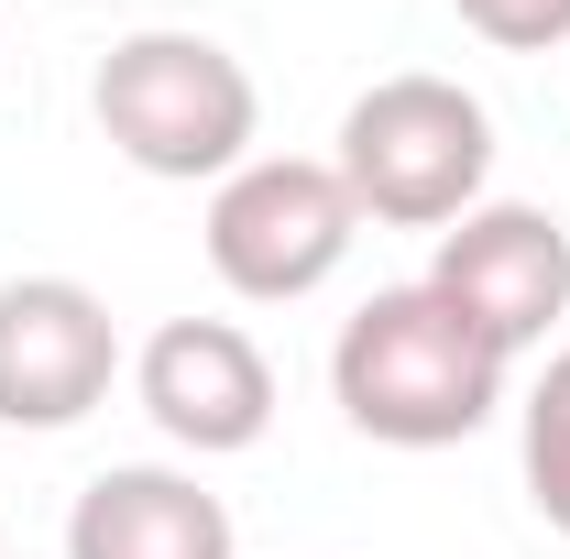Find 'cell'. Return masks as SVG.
<instances>
[{
	"label": "cell",
	"instance_id": "obj_9",
	"mask_svg": "<svg viewBox=\"0 0 570 559\" xmlns=\"http://www.w3.org/2000/svg\"><path fill=\"white\" fill-rule=\"evenodd\" d=\"M515 461H527V504L570 538V341L549 351V373L515 406Z\"/></svg>",
	"mask_w": 570,
	"mask_h": 559
},
{
	"label": "cell",
	"instance_id": "obj_8",
	"mask_svg": "<svg viewBox=\"0 0 570 559\" xmlns=\"http://www.w3.org/2000/svg\"><path fill=\"white\" fill-rule=\"evenodd\" d=\"M67 559H242L230 504L176 461H110L67 504Z\"/></svg>",
	"mask_w": 570,
	"mask_h": 559
},
{
	"label": "cell",
	"instance_id": "obj_5",
	"mask_svg": "<svg viewBox=\"0 0 570 559\" xmlns=\"http://www.w3.org/2000/svg\"><path fill=\"white\" fill-rule=\"evenodd\" d=\"M121 384V318L77 275H11L0 285V428L56 439L99 418Z\"/></svg>",
	"mask_w": 570,
	"mask_h": 559
},
{
	"label": "cell",
	"instance_id": "obj_1",
	"mask_svg": "<svg viewBox=\"0 0 570 559\" xmlns=\"http://www.w3.org/2000/svg\"><path fill=\"white\" fill-rule=\"evenodd\" d=\"M504 362L439 285H384L362 296L330 341V395L373 450H461L472 428L504 406Z\"/></svg>",
	"mask_w": 570,
	"mask_h": 559
},
{
	"label": "cell",
	"instance_id": "obj_2",
	"mask_svg": "<svg viewBox=\"0 0 570 559\" xmlns=\"http://www.w3.org/2000/svg\"><path fill=\"white\" fill-rule=\"evenodd\" d=\"M88 110H99V143L165 187H219L230 165H253V133H264L253 67L209 33H176V22L121 33L88 77Z\"/></svg>",
	"mask_w": 570,
	"mask_h": 559
},
{
	"label": "cell",
	"instance_id": "obj_6",
	"mask_svg": "<svg viewBox=\"0 0 570 559\" xmlns=\"http://www.w3.org/2000/svg\"><path fill=\"white\" fill-rule=\"evenodd\" d=\"M428 285H439L504 362H527V351L570 318V219L527 209V198H483V209H461L439 231Z\"/></svg>",
	"mask_w": 570,
	"mask_h": 559
},
{
	"label": "cell",
	"instance_id": "obj_7",
	"mask_svg": "<svg viewBox=\"0 0 570 559\" xmlns=\"http://www.w3.org/2000/svg\"><path fill=\"white\" fill-rule=\"evenodd\" d=\"M132 395L187 461H230V450H253L275 428V362L230 318H165L132 351Z\"/></svg>",
	"mask_w": 570,
	"mask_h": 559
},
{
	"label": "cell",
	"instance_id": "obj_10",
	"mask_svg": "<svg viewBox=\"0 0 570 559\" xmlns=\"http://www.w3.org/2000/svg\"><path fill=\"white\" fill-rule=\"evenodd\" d=\"M483 45H504V56H549V45H570V0H450Z\"/></svg>",
	"mask_w": 570,
	"mask_h": 559
},
{
	"label": "cell",
	"instance_id": "obj_4",
	"mask_svg": "<svg viewBox=\"0 0 570 559\" xmlns=\"http://www.w3.org/2000/svg\"><path fill=\"white\" fill-rule=\"evenodd\" d=\"M362 209L341 187V165L318 154H253L209 187V275L253 307H296L352 264Z\"/></svg>",
	"mask_w": 570,
	"mask_h": 559
},
{
	"label": "cell",
	"instance_id": "obj_3",
	"mask_svg": "<svg viewBox=\"0 0 570 559\" xmlns=\"http://www.w3.org/2000/svg\"><path fill=\"white\" fill-rule=\"evenodd\" d=\"M341 187L362 219L384 231H450L461 209H483V176H494V110L461 88V77H373L352 110H341Z\"/></svg>",
	"mask_w": 570,
	"mask_h": 559
}]
</instances>
